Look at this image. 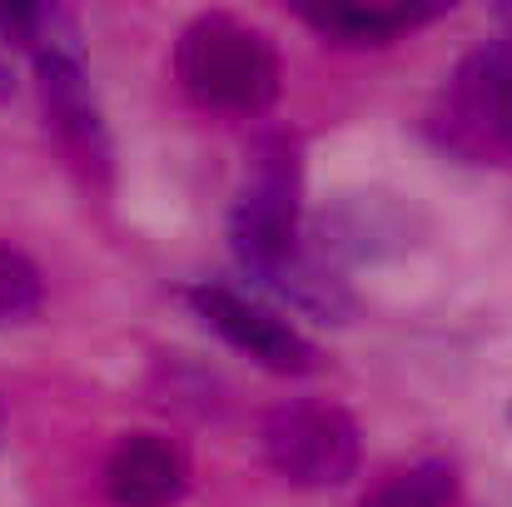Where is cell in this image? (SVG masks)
Here are the masks:
<instances>
[{
    "mask_svg": "<svg viewBox=\"0 0 512 507\" xmlns=\"http://www.w3.org/2000/svg\"><path fill=\"white\" fill-rule=\"evenodd\" d=\"M174 75L189 100L229 115H264L279 100L284 65L274 40L239 15H194L174 45Z\"/></svg>",
    "mask_w": 512,
    "mask_h": 507,
    "instance_id": "6da1fadb",
    "label": "cell"
},
{
    "mask_svg": "<svg viewBox=\"0 0 512 507\" xmlns=\"http://www.w3.org/2000/svg\"><path fill=\"white\" fill-rule=\"evenodd\" d=\"M433 135L473 165H512V35L483 40L458 60Z\"/></svg>",
    "mask_w": 512,
    "mask_h": 507,
    "instance_id": "7a4b0ae2",
    "label": "cell"
},
{
    "mask_svg": "<svg viewBox=\"0 0 512 507\" xmlns=\"http://www.w3.org/2000/svg\"><path fill=\"white\" fill-rule=\"evenodd\" d=\"M264 463L294 488H343L358 473V423L334 403H279L259 428Z\"/></svg>",
    "mask_w": 512,
    "mask_h": 507,
    "instance_id": "3957f363",
    "label": "cell"
},
{
    "mask_svg": "<svg viewBox=\"0 0 512 507\" xmlns=\"http://www.w3.org/2000/svg\"><path fill=\"white\" fill-rule=\"evenodd\" d=\"M184 299H189V309L224 338L229 348L249 353L269 373L299 378V373H314L319 368V348L299 334L289 319H279L269 304H259L254 294H239L229 284H194Z\"/></svg>",
    "mask_w": 512,
    "mask_h": 507,
    "instance_id": "277c9868",
    "label": "cell"
},
{
    "mask_svg": "<svg viewBox=\"0 0 512 507\" xmlns=\"http://www.w3.org/2000/svg\"><path fill=\"white\" fill-rule=\"evenodd\" d=\"M35 60V80H40V100L50 115V130L60 135V145L70 150V160L85 174H110V130H105V110L95 100V85L85 75V55H80V35L60 40Z\"/></svg>",
    "mask_w": 512,
    "mask_h": 507,
    "instance_id": "5b68a950",
    "label": "cell"
},
{
    "mask_svg": "<svg viewBox=\"0 0 512 507\" xmlns=\"http://www.w3.org/2000/svg\"><path fill=\"white\" fill-rule=\"evenodd\" d=\"M189 488V463L160 433H125L105 458V498L115 507H170Z\"/></svg>",
    "mask_w": 512,
    "mask_h": 507,
    "instance_id": "8992f818",
    "label": "cell"
},
{
    "mask_svg": "<svg viewBox=\"0 0 512 507\" xmlns=\"http://www.w3.org/2000/svg\"><path fill=\"white\" fill-rule=\"evenodd\" d=\"M448 15V5H418V0H319V5H299V20L309 30H319L324 40L343 45H388L428 20Z\"/></svg>",
    "mask_w": 512,
    "mask_h": 507,
    "instance_id": "52a82bcc",
    "label": "cell"
},
{
    "mask_svg": "<svg viewBox=\"0 0 512 507\" xmlns=\"http://www.w3.org/2000/svg\"><path fill=\"white\" fill-rule=\"evenodd\" d=\"M383 239L398 249L403 239H408V219H403V209L393 204V199H383V194H348L339 199L329 214H324V254L334 259V254H353V259H363V254H383Z\"/></svg>",
    "mask_w": 512,
    "mask_h": 507,
    "instance_id": "ba28073f",
    "label": "cell"
},
{
    "mask_svg": "<svg viewBox=\"0 0 512 507\" xmlns=\"http://www.w3.org/2000/svg\"><path fill=\"white\" fill-rule=\"evenodd\" d=\"M458 503V468L448 458H418L383 478L358 507H453Z\"/></svg>",
    "mask_w": 512,
    "mask_h": 507,
    "instance_id": "9c48e42d",
    "label": "cell"
},
{
    "mask_svg": "<svg viewBox=\"0 0 512 507\" xmlns=\"http://www.w3.org/2000/svg\"><path fill=\"white\" fill-rule=\"evenodd\" d=\"M40 299H45L40 269L20 249L0 244V324H25L40 309Z\"/></svg>",
    "mask_w": 512,
    "mask_h": 507,
    "instance_id": "30bf717a",
    "label": "cell"
},
{
    "mask_svg": "<svg viewBox=\"0 0 512 507\" xmlns=\"http://www.w3.org/2000/svg\"><path fill=\"white\" fill-rule=\"evenodd\" d=\"M10 90H15V80H10V65L0 60V100H10Z\"/></svg>",
    "mask_w": 512,
    "mask_h": 507,
    "instance_id": "8fae6325",
    "label": "cell"
},
{
    "mask_svg": "<svg viewBox=\"0 0 512 507\" xmlns=\"http://www.w3.org/2000/svg\"><path fill=\"white\" fill-rule=\"evenodd\" d=\"M508 413H512V408H508Z\"/></svg>",
    "mask_w": 512,
    "mask_h": 507,
    "instance_id": "7c38bea8",
    "label": "cell"
}]
</instances>
